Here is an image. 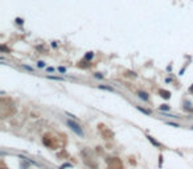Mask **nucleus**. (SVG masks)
I'll list each match as a JSON object with an SVG mask.
<instances>
[{
    "label": "nucleus",
    "mask_w": 193,
    "mask_h": 169,
    "mask_svg": "<svg viewBox=\"0 0 193 169\" xmlns=\"http://www.w3.org/2000/svg\"><path fill=\"white\" fill-rule=\"evenodd\" d=\"M1 169H4V168H1Z\"/></svg>",
    "instance_id": "21"
},
{
    "label": "nucleus",
    "mask_w": 193,
    "mask_h": 169,
    "mask_svg": "<svg viewBox=\"0 0 193 169\" xmlns=\"http://www.w3.org/2000/svg\"><path fill=\"white\" fill-rule=\"evenodd\" d=\"M21 67L25 69V70H28V71H30V73L34 71V69H33L32 66H29V65H25V63H21Z\"/></svg>",
    "instance_id": "8"
},
{
    "label": "nucleus",
    "mask_w": 193,
    "mask_h": 169,
    "mask_svg": "<svg viewBox=\"0 0 193 169\" xmlns=\"http://www.w3.org/2000/svg\"><path fill=\"white\" fill-rule=\"evenodd\" d=\"M46 66V63L44 62V61H38V62H37V67L38 69H44Z\"/></svg>",
    "instance_id": "11"
},
{
    "label": "nucleus",
    "mask_w": 193,
    "mask_h": 169,
    "mask_svg": "<svg viewBox=\"0 0 193 169\" xmlns=\"http://www.w3.org/2000/svg\"><path fill=\"white\" fill-rule=\"evenodd\" d=\"M46 78L53 79V81H64L62 77H54V75H46Z\"/></svg>",
    "instance_id": "9"
},
{
    "label": "nucleus",
    "mask_w": 193,
    "mask_h": 169,
    "mask_svg": "<svg viewBox=\"0 0 193 169\" xmlns=\"http://www.w3.org/2000/svg\"><path fill=\"white\" fill-rule=\"evenodd\" d=\"M56 71V69L53 67V66H49V67H46V73H54Z\"/></svg>",
    "instance_id": "15"
},
{
    "label": "nucleus",
    "mask_w": 193,
    "mask_h": 169,
    "mask_svg": "<svg viewBox=\"0 0 193 169\" xmlns=\"http://www.w3.org/2000/svg\"><path fill=\"white\" fill-rule=\"evenodd\" d=\"M167 124H168V126H171V127H180L179 124H177V123H171V122H167Z\"/></svg>",
    "instance_id": "16"
},
{
    "label": "nucleus",
    "mask_w": 193,
    "mask_h": 169,
    "mask_svg": "<svg viewBox=\"0 0 193 169\" xmlns=\"http://www.w3.org/2000/svg\"><path fill=\"white\" fill-rule=\"evenodd\" d=\"M98 89H101V90H106V91H110V93H114V87H111V86H105V84H98Z\"/></svg>",
    "instance_id": "4"
},
{
    "label": "nucleus",
    "mask_w": 193,
    "mask_h": 169,
    "mask_svg": "<svg viewBox=\"0 0 193 169\" xmlns=\"http://www.w3.org/2000/svg\"><path fill=\"white\" fill-rule=\"evenodd\" d=\"M192 129H193V127H192Z\"/></svg>",
    "instance_id": "20"
},
{
    "label": "nucleus",
    "mask_w": 193,
    "mask_h": 169,
    "mask_svg": "<svg viewBox=\"0 0 193 169\" xmlns=\"http://www.w3.org/2000/svg\"><path fill=\"white\" fill-rule=\"evenodd\" d=\"M15 21H16L17 25H23V24H24V19H21V17H16V20H15Z\"/></svg>",
    "instance_id": "13"
},
{
    "label": "nucleus",
    "mask_w": 193,
    "mask_h": 169,
    "mask_svg": "<svg viewBox=\"0 0 193 169\" xmlns=\"http://www.w3.org/2000/svg\"><path fill=\"white\" fill-rule=\"evenodd\" d=\"M66 124L69 126V128L72 129V131H74L75 135H78V136H83V129H82V127H81L78 123H75V122H73V120H66Z\"/></svg>",
    "instance_id": "1"
},
{
    "label": "nucleus",
    "mask_w": 193,
    "mask_h": 169,
    "mask_svg": "<svg viewBox=\"0 0 193 169\" xmlns=\"http://www.w3.org/2000/svg\"><path fill=\"white\" fill-rule=\"evenodd\" d=\"M93 75H94V78H96V79H103L105 78V75H103L102 73H94Z\"/></svg>",
    "instance_id": "10"
},
{
    "label": "nucleus",
    "mask_w": 193,
    "mask_h": 169,
    "mask_svg": "<svg viewBox=\"0 0 193 169\" xmlns=\"http://www.w3.org/2000/svg\"><path fill=\"white\" fill-rule=\"evenodd\" d=\"M50 46H52V48H57V42H56V41H52V42H50Z\"/></svg>",
    "instance_id": "18"
},
{
    "label": "nucleus",
    "mask_w": 193,
    "mask_h": 169,
    "mask_svg": "<svg viewBox=\"0 0 193 169\" xmlns=\"http://www.w3.org/2000/svg\"><path fill=\"white\" fill-rule=\"evenodd\" d=\"M136 95L142 99V101H144V102H148V101H149V95H148V93H145V91H143V90H138Z\"/></svg>",
    "instance_id": "2"
},
{
    "label": "nucleus",
    "mask_w": 193,
    "mask_h": 169,
    "mask_svg": "<svg viewBox=\"0 0 193 169\" xmlns=\"http://www.w3.org/2000/svg\"><path fill=\"white\" fill-rule=\"evenodd\" d=\"M189 91H191V93H193V86H191V87H189Z\"/></svg>",
    "instance_id": "19"
},
{
    "label": "nucleus",
    "mask_w": 193,
    "mask_h": 169,
    "mask_svg": "<svg viewBox=\"0 0 193 169\" xmlns=\"http://www.w3.org/2000/svg\"><path fill=\"white\" fill-rule=\"evenodd\" d=\"M147 137H148V140L151 141V143H152L153 145H156V147H160V143H157V141H155V140H153V137H151V136H147Z\"/></svg>",
    "instance_id": "12"
},
{
    "label": "nucleus",
    "mask_w": 193,
    "mask_h": 169,
    "mask_svg": "<svg viewBox=\"0 0 193 169\" xmlns=\"http://www.w3.org/2000/svg\"><path fill=\"white\" fill-rule=\"evenodd\" d=\"M159 94H161V97L165 98V99H169V98H171V93H169V91H167V90L160 89V90H159Z\"/></svg>",
    "instance_id": "3"
},
{
    "label": "nucleus",
    "mask_w": 193,
    "mask_h": 169,
    "mask_svg": "<svg viewBox=\"0 0 193 169\" xmlns=\"http://www.w3.org/2000/svg\"><path fill=\"white\" fill-rule=\"evenodd\" d=\"M93 58H94V53L93 52H87L86 54H85V61H86V62H90Z\"/></svg>",
    "instance_id": "5"
},
{
    "label": "nucleus",
    "mask_w": 193,
    "mask_h": 169,
    "mask_svg": "<svg viewBox=\"0 0 193 169\" xmlns=\"http://www.w3.org/2000/svg\"><path fill=\"white\" fill-rule=\"evenodd\" d=\"M136 108L140 111V112L145 114V115H151V111H149V110H145V108H143V107H140V106H136Z\"/></svg>",
    "instance_id": "6"
},
{
    "label": "nucleus",
    "mask_w": 193,
    "mask_h": 169,
    "mask_svg": "<svg viewBox=\"0 0 193 169\" xmlns=\"http://www.w3.org/2000/svg\"><path fill=\"white\" fill-rule=\"evenodd\" d=\"M159 110H160V111H164V112H165V111H169V110H171V106H168V105H161V106H159Z\"/></svg>",
    "instance_id": "7"
},
{
    "label": "nucleus",
    "mask_w": 193,
    "mask_h": 169,
    "mask_svg": "<svg viewBox=\"0 0 193 169\" xmlns=\"http://www.w3.org/2000/svg\"><path fill=\"white\" fill-rule=\"evenodd\" d=\"M171 82H173V77H168V78L165 79V83H171Z\"/></svg>",
    "instance_id": "17"
},
{
    "label": "nucleus",
    "mask_w": 193,
    "mask_h": 169,
    "mask_svg": "<svg viewBox=\"0 0 193 169\" xmlns=\"http://www.w3.org/2000/svg\"><path fill=\"white\" fill-rule=\"evenodd\" d=\"M57 70H58V73H61V74H65V73H66V67H65V66H60Z\"/></svg>",
    "instance_id": "14"
}]
</instances>
